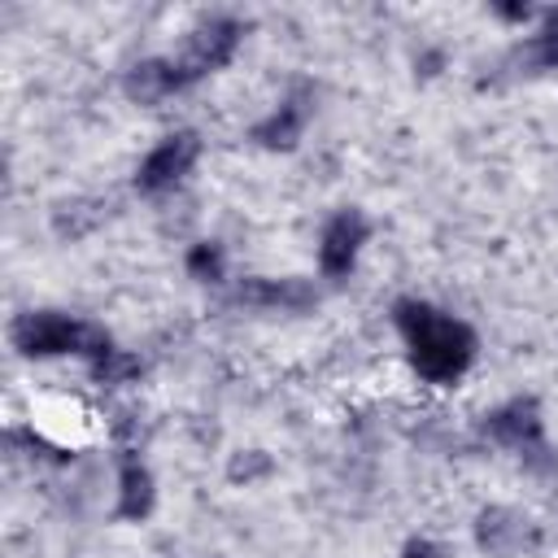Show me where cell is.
<instances>
[{
  "instance_id": "1",
  "label": "cell",
  "mask_w": 558,
  "mask_h": 558,
  "mask_svg": "<svg viewBox=\"0 0 558 558\" xmlns=\"http://www.w3.org/2000/svg\"><path fill=\"white\" fill-rule=\"evenodd\" d=\"M397 331L410 344V362L427 384H453L475 357V331L462 318H449L423 301H397L392 305Z\"/></svg>"
},
{
  "instance_id": "2",
  "label": "cell",
  "mask_w": 558,
  "mask_h": 558,
  "mask_svg": "<svg viewBox=\"0 0 558 558\" xmlns=\"http://www.w3.org/2000/svg\"><path fill=\"white\" fill-rule=\"evenodd\" d=\"M13 349L26 353V357H52V353H83L92 362L109 357L113 344H109V331L96 327V323H83V318H70V314H52V310H35V314H22L13 323Z\"/></svg>"
},
{
  "instance_id": "3",
  "label": "cell",
  "mask_w": 558,
  "mask_h": 558,
  "mask_svg": "<svg viewBox=\"0 0 558 558\" xmlns=\"http://www.w3.org/2000/svg\"><path fill=\"white\" fill-rule=\"evenodd\" d=\"M240 35H244V26H240L235 17H205V22L187 35L183 52H179V57H170L179 87H187V83L205 78L209 70L227 65V61H231V52H235V44H240Z\"/></svg>"
},
{
  "instance_id": "4",
  "label": "cell",
  "mask_w": 558,
  "mask_h": 558,
  "mask_svg": "<svg viewBox=\"0 0 558 558\" xmlns=\"http://www.w3.org/2000/svg\"><path fill=\"white\" fill-rule=\"evenodd\" d=\"M196 153H201V140L192 135V131H179V135H166L144 161H140V174H135V187L140 192H166V187H174L187 170H192V161H196Z\"/></svg>"
},
{
  "instance_id": "5",
  "label": "cell",
  "mask_w": 558,
  "mask_h": 558,
  "mask_svg": "<svg viewBox=\"0 0 558 558\" xmlns=\"http://www.w3.org/2000/svg\"><path fill=\"white\" fill-rule=\"evenodd\" d=\"M366 218L362 209H340L327 227H323V244H318V266L327 279H344L357 262V248L366 244Z\"/></svg>"
},
{
  "instance_id": "6",
  "label": "cell",
  "mask_w": 558,
  "mask_h": 558,
  "mask_svg": "<svg viewBox=\"0 0 558 558\" xmlns=\"http://www.w3.org/2000/svg\"><path fill=\"white\" fill-rule=\"evenodd\" d=\"M480 432H484L488 440L506 445V449L536 453V449H541V432H545V427H541V410H536V401H532V397H519V401H506L501 410L484 414Z\"/></svg>"
},
{
  "instance_id": "7",
  "label": "cell",
  "mask_w": 558,
  "mask_h": 558,
  "mask_svg": "<svg viewBox=\"0 0 558 558\" xmlns=\"http://www.w3.org/2000/svg\"><path fill=\"white\" fill-rule=\"evenodd\" d=\"M310 109H314V87H310V83H296L292 96H288L270 118H262L248 135H253L262 148H292V144L301 140L305 122H310Z\"/></svg>"
},
{
  "instance_id": "8",
  "label": "cell",
  "mask_w": 558,
  "mask_h": 558,
  "mask_svg": "<svg viewBox=\"0 0 558 558\" xmlns=\"http://www.w3.org/2000/svg\"><path fill=\"white\" fill-rule=\"evenodd\" d=\"M475 541H480L484 554L510 558V554H519L523 545H532L536 536H532V523H527L523 514H514V510H506V506H488V510H480V519H475Z\"/></svg>"
},
{
  "instance_id": "9",
  "label": "cell",
  "mask_w": 558,
  "mask_h": 558,
  "mask_svg": "<svg viewBox=\"0 0 558 558\" xmlns=\"http://www.w3.org/2000/svg\"><path fill=\"white\" fill-rule=\"evenodd\" d=\"M240 305H262V310H310L318 292L305 279H244L235 288Z\"/></svg>"
},
{
  "instance_id": "10",
  "label": "cell",
  "mask_w": 558,
  "mask_h": 558,
  "mask_svg": "<svg viewBox=\"0 0 558 558\" xmlns=\"http://www.w3.org/2000/svg\"><path fill=\"white\" fill-rule=\"evenodd\" d=\"M179 92V78H174V65L170 57H157V61H140L131 74H126V96L140 100V105H153L161 96Z\"/></svg>"
},
{
  "instance_id": "11",
  "label": "cell",
  "mask_w": 558,
  "mask_h": 558,
  "mask_svg": "<svg viewBox=\"0 0 558 558\" xmlns=\"http://www.w3.org/2000/svg\"><path fill=\"white\" fill-rule=\"evenodd\" d=\"M153 510V475L126 453L118 475V519H144Z\"/></svg>"
},
{
  "instance_id": "12",
  "label": "cell",
  "mask_w": 558,
  "mask_h": 558,
  "mask_svg": "<svg viewBox=\"0 0 558 558\" xmlns=\"http://www.w3.org/2000/svg\"><path fill=\"white\" fill-rule=\"evenodd\" d=\"M187 275L192 279H201V283H218L222 279V248L218 244H192V253H187Z\"/></svg>"
},
{
  "instance_id": "13",
  "label": "cell",
  "mask_w": 558,
  "mask_h": 558,
  "mask_svg": "<svg viewBox=\"0 0 558 558\" xmlns=\"http://www.w3.org/2000/svg\"><path fill=\"white\" fill-rule=\"evenodd\" d=\"M92 375H96L100 384H126V379H135V375H140V357H131V353L113 349L109 357L92 362Z\"/></svg>"
},
{
  "instance_id": "14",
  "label": "cell",
  "mask_w": 558,
  "mask_h": 558,
  "mask_svg": "<svg viewBox=\"0 0 558 558\" xmlns=\"http://www.w3.org/2000/svg\"><path fill=\"white\" fill-rule=\"evenodd\" d=\"M266 471H270V458H266V453H257V449H253V453H244V458H235V462L227 466V475H231L235 484H240V480L248 484V480H257V475H266Z\"/></svg>"
},
{
  "instance_id": "15",
  "label": "cell",
  "mask_w": 558,
  "mask_h": 558,
  "mask_svg": "<svg viewBox=\"0 0 558 558\" xmlns=\"http://www.w3.org/2000/svg\"><path fill=\"white\" fill-rule=\"evenodd\" d=\"M527 61H536L545 70H558V31L545 26V35H536V44L527 48Z\"/></svg>"
},
{
  "instance_id": "16",
  "label": "cell",
  "mask_w": 558,
  "mask_h": 558,
  "mask_svg": "<svg viewBox=\"0 0 558 558\" xmlns=\"http://www.w3.org/2000/svg\"><path fill=\"white\" fill-rule=\"evenodd\" d=\"M401 558H440V549H436L432 541H410V545L401 549Z\"/></svg>"
},
{
  "instance_id": "17",
  "label": "cell",
  "mask_w": 558,
  "mask_h": 558,
  "mask_svg": "<svg viewBox=\"0 0 558 558\" xmlns=\"http://www.w3.org/2000/svg\"><path fill=\"white\" fill-rule=\"evenodd\" d=\"M497 13H501V17H510V22H519V17H527V9H519V4H501Z\"/></svg>"
},
{
  "instance_id": "18",
  "label": "cell",
  "mask_w": 558,
  "mask_h": 558,
  "mask_svg": "<svg viewBox=\"0 0 558 558\" xmlns=\"http://www.w3.org/2000/svg\"><path fill=\"white\" fill-rule=\"evenodd\" d=\"M545 26H549V31H558V9H554V13L545 17Z\"/></svg>"
}]
</instances>
